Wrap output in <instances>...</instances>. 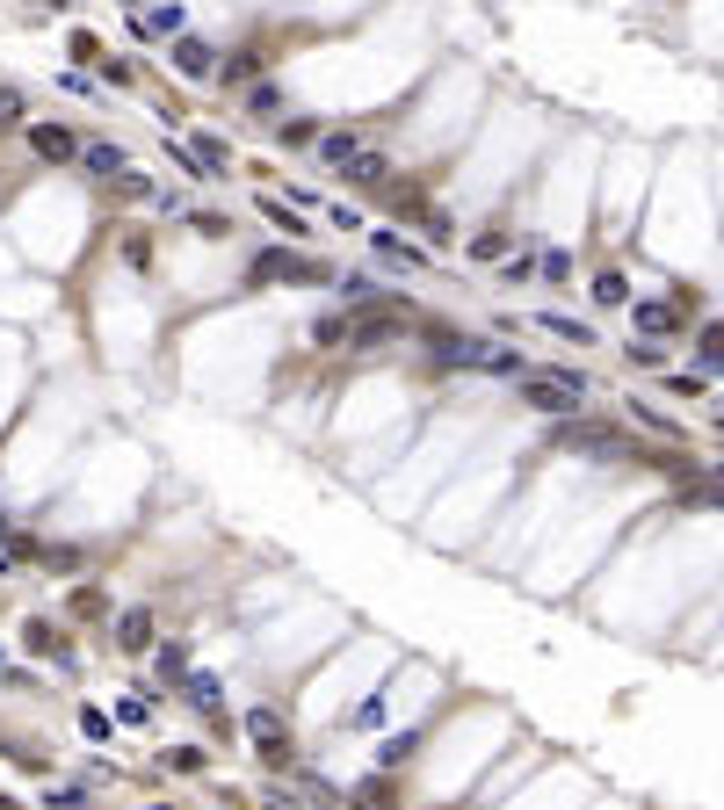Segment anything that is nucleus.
<instances>
[{
	"label": "nucleus",
	"mask_w": 724,
	"mask_h": 810,
	"mask_svg": "<svg viewBox=\"0 0 724 810\" xmlns=\"http://www.w3.org/2000/svg\"><path fill=\"white\" fill-rule=\"evenodd\" d=\"M515 398L536 405V413H551V420H565V413H580L587 377H580V369H522V377H515Z\"/></svg>",
	"instance_id": "f257e3e1"
},
{
	"label": "nucleus",
	"mask_w": 724,
	"mask_h": 810,
	"mask_svg": "<svg viewBox=\"0 0 724 810\" xmlns=\"http://www.w3.org/2000/svg\"><path fill=\"white\" fill-rule=\"evenodd\" d=\"M225 87H254L261 80V51H232V66H218Z\"/></svg>",
	"instance_id": "f3484780"
},
{
	"label": "nucleus",
	"mask_w": 724,
	"mask_h": 810,
	"mask_svg": "<svg viewBox=\"0 0 724 810\" xmlns=\"http://www.w3.org/2000/svg\"><path fill=\"white\" fill-rule=\"evenodd\" d=\"M536 326H543V333H558V340H580V348L594 340V333H587L580 319H565V311H536Z\"/></svg>",
	"instance_id": "412c9836"
},
{
	"label": "nucleus",
	"mask_w": 724,
	"mask_h": 810,
	"mask_svg": "<svg viewBox=\"0 0 724 810\" xmlns=\"http://www.w3.org/2000/svg\"><path fill=\"white\" fill-rule=\"evenodd\" d=\"M167 160H174V174H189V181H210V167L196 160V145H174V138H167Z\"/></svg>",
	"instance_id": "4be33fe9"
},
{
	"label": "nucleus",
	"mask_w": 724,
	"mask_h": 810,
	"mask_svg": "<svg viewBox=\"0 0 724 810\" xmlns=\"http://www.w3.org/2000/svg\"><path fill=\"white\" fill-rule=\"evenodd\" d=\"M435 362L442 369H493V377H522V355L500 348V340H478V333H435Z\"/></svg>",
	"instance_id": "f03ea898"
},
{
	"label": "nucleus",
	"mask_w": 724,
	"mask_h": 810,
	"mask_svg": "<svg viewBox=\"0 0 724 810\" xmlns=\"http://www.w3.org/2000/svg\"><path fill=\"white\" fill-rule=\"evenodd\" d=\"M116 189H124L131 203H160V189H153V174H131V167H124V174H116Z\"/></svg>",
	"instance_id": "5701e85b"
},
{
	"label": "nucleus",
	"mask_w": 724,
	"mask_h": 810,
	"mask_svg": "<svg viewBox=\"0 0 724 810\" xmlns=\"http://www.w3.org/2000/svg\"><path fill=\"white\" fill-rule=\"evenodd\" d=\"M80 167H87V174H102V181H116L131 160H124V145H80Z\"/></svg>",
	"instance_id": "ddd939ff"
},
{
	"label": "nucleus",
	"mask_w": 724,
	"mask_h": 810,
	"mask_svg": "<svg viewBox=\"0 0 724 810\" xmlns=\"http://www.w3.org/2000/svg\"><path fill=\"white\" fill-rule=\"evenodd\" d=\"M247 738H254V753L268 767H290V724H283V709H247Z\"/></svg>",
	"instance_id": "7ed1b4c3"
},
{
	"label": "nucleus",
	"mask_w": 724,
	"mask_h": 810,
	"mask_svg": "<svg viewBox=\"0 0 724 810\" xmlns=\"http://www.w3.org/2000/svg\"><path fill=\"white\" fill-rule=\"evenodd\" d=\"M95 73H102L109 87H131V58H95Z\"/></svg>",
	"instance_id": "7c9ffc66"
},
{
	"label": "nucleus",
	"mask_w": 724,
	"mask_h": 810,
	"mask_svg": "<svg viewBox=\"0 0 724 810\" xmlns=\"http://www.w3.org/2000/svg\"><path fill=\"white\" fill-rule=\"evenodd\" d=\"M131 29L138 37H181V29H189V8H181V0H160V8H138Z\"/></svg>",
	"instance_id": "6e6552de"
},
{
	"label": "nucleus",
	"mask_w": 724,
	"mask_h": 810,
	"mask_svg": "<svg viewBox=\"0 0 724 810\" xmlns=\"http://www.w3.org/2000/svg\"><path fill=\"white\" fill-rule=\"evenodd\" d=\"M80 731H87V738L102 745V738H109V716H102V709H80Z\"/></svg>",
	"instance_id": "f704fd0d"
},
{
	"label": "nucleus",
	"mask_w": 724,
	"mask_h": 810,
	"mask_svg": "<svg viewBox=\"0 0 724 810\" xmlns=\"http://www.w3.org/2000/svg\"><path fill=\"white\" fill-rule=\"evenodd\" d=\"M109 601H102V586H80V594H73V615H102Z\"/></svg>",
	"instance_id": "72a5a7b5"
},
{
	"label": "nucleus",
	"mask_w": 724,
	"mask_h": 810,
	"mask_svg": "<svg viewBox=\"0 0 724 810\" xmlns=\"http://www.w3.org/2000/svg\"><path fill=\"white\" fill-rule=\"evenodd\" d=\"M29 116V102H22V87H0V131H15V123Z\"/></svg>",
	"instance_id": "393cba45"
},
{
	"label": "nucleus",
	"mask_w": 724,
	"mask_h": 810,
	"mask_svg": "<svg viewBox=\"0 0 724 810\" xmlns=\"http://www.w3.org/2000/svg\"><path fill=\"white\" fill-rule=\"evenodd\" d=\"M109 637H116V651H145L153 644V608H124L109 622Z\"/></svg>",
	"instance_id": "1a4fd4ad"
},
{
	"label": "nucleus",
	"mask_w": 724,
	"mask_h": 810,
	"mask_svg": "<svg viewBox=\"0 0 724 810\" xmlns=\"http://www.w3.org/2000/svg\"><path fill=\"white\" fill-rule=\"evenodd\" d=\"M319 261H305V254H283V246H276V254H254V268H247V283L261 290V283H319Z\"/></svg>",
	"instance_id": "20e7f679"
},
{
	"label": "nucleus",
	"mask_w": 724,
	"mask_h": 810,
	"mask_svg": "<svg viewBox=\"0 0 724 810\" xmlns=\"http://www.w3.org/2000/svg\"><path fill=\"white\" fill-rule=\"evenodd\" d=\"M160 673H167V680H189V651L167 644V651H160Z\"/></svg>",
	"instance_id": "2f4dec72"
},
{
	"label": "nucleus",
	"mask_w": 724,
	"mask_h": 810,
	"mask_svg": "<svg viewBox=\"0 0 724 810\" xmlns=\"http://www.w3.org/2000/svg\"><path fill=\"white\" fill-rule=\"evenodd\" d=\"M189 225H196L203 239H225V232H232V217H218V210H189Z\"/></svg>",
	"instance_id": "a878e982"
},
{
	"label": "nucleus",
	"mask_w": 724,
	"mask_h": 810,
	"mask_svg": "<svg viewBox=\"0 0 724 810\" xmlns=\"http://www.w3.org/2000/svg\"><path fill=\"white\" fill-rule=\"evenodd\" d=\"M167 767H174V774H203V745H174Z\"/></svg>",
	"instance_id": "c85d7f7f"
},
{
	"label": "nucleus",
	"mask_w": 724,
	"mask_h": 810,
	"mask_svg": "<svg viewBox=\"0 0 724 810\" xmlns=\"http://www.w3.org/2000/svg\"><path fill=\"white\" fill-rule=\"evenodd\" d=\"M507 246H515V232L493 225V232H478V239H471V254H478V261H507Z\"/></svg>",
	"instance_id": "aec40b11"
},
{
	"label": "nucleus",
	"mask_w": 724,
	"mask_h": 810,
	"mask_svg": "<svg viewBox=\"0 0 724 810\" xmlns=\"http://www.w3.org/2000/svg\"><path fill=\"white\" fill-rule=\"evenodd\" d=\"M247 109H254V116H276V109H283V87L254 80V87H247Z\"/></svg>",
	"instance_id": "b1692460"
},
{
	"label": "nucleus",
	"mask_w": 724,
	"mask_h": 810,
	"mask_svg": "<svg viewBox=\"0 0 724 810\" xmlns=\"http://www.w3.org/2000/svg\"><path fill=\"white\" fill-rule=\"evenodd\" d=\"M406 333V311H355L348 319V348H384Z\"/></svg>",
	"instance_id": "39448f33"
},
{
	"label": "nucleus",
	"mask_w": 724,
	"mask_h": 810,
	"mask_svg": "<svg viewBox=\"0 0 724 810\" xmlns=\"http://www.w3.org/2000/svg\"><path fill=\"white\" fill-rule=\"evenodd\" d=\"M638 333H652V340H659V333H681V304L645 297V304H638Z\"/></svg>",
	"instance_id": "9b49d317"
},
{
	"label": "nucleus",
	"mask_w": 724,
	"mask_h": 810,
	"mask_svg": "<svg viewBox=\"0 0 724 810\" xmlns=\"http://www.w3.org/2000/svg\"><path fill=\"white\" fill-rule=\"evenodd\" d=\"M334 290H341V304H348V311H370V304L384 297V290L370 283V275H341V283H334Z\"/></svg>",
	"instance_id": "a211bd4d"
},
{
	"label": "nucleus",
	"mask_w": 724,
	"mask_h": 810,
	"mask_svg": "<svg viewBox=\"0 0 724 810\" xmlns=\"http://www.w3.org/2000/svg\"><path fill=\"white\" fill-rule=\"evenodd\" d=\"M29 145H37V160H51V167L80 160V138L66 131V123H29Z\"/></svg>",
	"instance_id": "0eeeda50"
},
{
	"label": "nucleus",
	"mask_w": 724,
	"mask_h": 810,
	"mask_svg": "<svg viewBox=\"0 0 724 810\" xmlns=\"http://www.w3.org/2000/svg\"><path fill=\"white\" fill-rule=\"evenodd\" d=\"M181 695H189V709H203V716H225V688H218V673H189V680H181Z\"/></svg>",
	"instance_id": "9d476101"
},
{
	"label": "nucleus",
	"mask_w": 724,
	"mask_h": 810,
	"mask_svg": "<svg viewBox=\"0 0 724 810\" xmlns=\"http://www.w3.org/2000/svg\"><path fill=\"white\" fill-rule=\"evenodd\" d=\"M594 297H601V304H630V283H623V275L609 268V275H601V283H594Z\"/></svg>",
	"instance_id": "c756f323"
},
{
	"label": "nucleus",
	"mask_w": 724,
	"mask_h": 810,
	"mask_svg": "<svg viewBox=\"0 0 724 810\" xmlns=\"http://www.w3.org/2000/svg\"><path fill=\"white\" fill-rule=\"evenodd\" d=\"M51 8H73V0H51Z\"/></svg>",
	"instance_id": "e433bc0d"
},
{
	"label": "nucleus",
	"mask_w": 724,
	"mask_h": 810,
	"mask_svg": "<svg viewBox=\"0 0 724 810\" xmlns=\"http://www.w3.org/2000/svg\"><path fill=\"white\" fill-rule=\"evenodd\" d=\"M0 680H8V659H0Z\"/></svg>",
	"instance_id": "4c0bfd02"
},
{
	"label": "nucleus",
	"mask_w": 724,
	"mask_h": 810,
	"mask_svg": "<svg viewBox=\"0 0 724 810\" xmlns=\"http://www.w3.org/2000/svg\"><path fill=\"white\" fill-rule=\"evenodd\" d=\"M355 152H362V138H355V131H319V160H326V167H348Z\"/></svg>",
	"instance_id": "dca6fc26"
},
{
	"label": "nucleus",
	"mask_w": 724,
	"mask_h": 810,
	"mask_svg": "<svg viewBox=\"0 0 724 810\" xmlns=\"http://www.w3.org/2000/svg\"><path fill=\"white\" fill-rule=\"evenodd\" d=\"M630 362H638V369H659V362H667V348H652V340H638V333H630V348H623Z\"/></svg>",
	"instance_id": "cd10ccee"
},
{
	"label": "nucleus",
	"mask_w": 724,
	"mask_h": 810,
	"mask_svg": "<svg viewBox=\"0 0 724 810\" xmlns=\"http://www.w3.org/2000/svg\"><path fill=\"white\" fill-rule=\"evenodd\" d=\"M348 181H355V189H384V181H391V160H384V152H355V160H348Z\"/></svg>",
	"instance_id": "4468645a"
},
{
	"label": "nucleus",
	"mask_w": 724,
	"mask_h": 810,
	"mask_svg": "<svg viewBox=\"0 0 724 810\" xmlns=\"http://www.w3.org/2000/svg\"><path fill=\"white\" fill-rule=\"evenodd\" d=\"M703 362L724 369V326H703Z\"/></svg>",
	"instance_id": "473e14b6"
},
{
	"label": "nucleus",
	"mask_w": 724,
	"mask_h": 810,
	"mask_svg": "<svg viewBox=\"0 0 724 810\" xmlns=\"http://www.w3.org/2000/svg\"><path fill=\"white\" fill-rule=\"evenodd\" d=\"M22 637H29V651H37V659H58V666H73V644H66V637H58V630H51V622H29V630H22Z\"/></svg>",
	"instance_id": "f8f14e48"
},
{
	"label": "nucleus",
	"mask_w": 724,
	"mask_h": 810,
	"mask_svg": "<svg viewBox=\"0 0 724 810\" xmlns=\"http://www.w3.org/2000/svg\"><path fill=\"white\" fill-rule=\"evenodd\" d=\"M261 810H297V796H283V789H268V796H261Z\"/></svg>",
	"instance_id": "c9c22d12"
},
{
	"label": "nucleus",
	"mask_w": 724,
	"mask_h": 810,
	"mask_svg": "<svg viewBox=\"0 0 724 810\" xmlns=\"http://www.w3.org/2000/svg\"><path fill=\"white\" fill-rule=\"evenodd\" d=\"M283 145H319V123L312 116H290L283 123Z\"/></svg>",
	"instance_id": "bb28decb"
},
{
	"label": "nucleus",
	"mask_w": 724,
	"mask_h": 810,
	"mask_svg": "<svg viewBox=\"0 0 724 810\" xmlns=\"http://www.w3.org/2000/svg\"><path fill=\"white\" fill-rule=\"evenodd\" d=\"M167 66H174L181 80H210V73H218V51H210L203 37H189V29H181L174 51H167Z\"/></svg>",
	"instance_id": "423d86ee"
},
{
	"label": "nucleus",
	"mask_w": 724,
	"mask_h": 810,
	"mask_svg": "<svg viewBox=\"0 0 724 810\" xmlns=\"http://www.w3.org/2000/svg\"><path fill=\"white\" fill-rule=\"evenodd\" d=\"M370 246H377L384 268H420V246H406L399 232H370Z\"/></svg>",
	"instance_id": "2eb2a0df"
},
{
	"label": "nucleus",
	"mask_w": 724,
	"mask_h": 810,
	"mask_svg": "<svg viewBox=\"0 0 724 810\" xmlns=\"http://www.w3.org/2000/svg\"><path fill=\"white\" fill-rule=\"evenodd\" d=\"M261 217H268V225H276V232H290V239H305V217H297L283 196H261Z\"/></svg>",
	"instance_id": "6ab92c4d"
}]
</instances>
